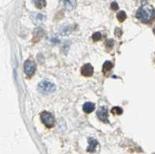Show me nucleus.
<instances>
[{"label": "nucleus", "instance_id": "obj_1", "mask_svg": "<svg viewBox=\"0 0 155 154\" xmlns=\"http://www.w3.org/2000/svg\"><path fill=\"white\" fill-rule=\"evenodd\" d=\"M154 17L155 10L152 6L149 5H143L137 12V18L142 23H150Z\"/></svg>", "mask_w": 155, "mask_h": 154}, {"label": "nucleus", "instance_id": "obj_2", "mask_svg": "<svg viewBox=\"0 0 155 154\" xmlns=\"http://www.w3.org/2000/svg\"><path fill=\"white\" fill-rule=\"evenodd\" d=\"M55 90H56L55 84L48 80H43L39 84V91L44 95L51 94V93L54 92Z\"/></svg>", "mask_w": 155, "mask_h": 154}, {"label": "nucleus", "instance_id": "obj_3", "mask_svg": "<svg viewBox=\"0 0 155 154\" xmlns=\"http://www.w3.org/2000/svg\"><path fill=\"white\" fill-rule=\"evenodd\" d=\"M41 118L44 124L48 127V128H51L53 127L54 124V119L53 116L51 115L50 112H44L41 113Z\"/></svg>", "mask_w": 155, "mask_h": 154}, {"label": "nucleus", "instance_id": "obj_4", "mask_svg": "<svg viewBox=\"0 0 155 154\" xmlns=\"http://www.w3.org/2000/svg\"><path fill=\"white\" fill-rule=\"evenodd\" d=\"M97 116H98V118L100 119L101 121L107 123H109V120H108V110L106 107H100L98 109V111H97Z\"/></svg>", "mask_w": 155, "mask_h": 154}, {"label": "nucleus", "instance_id": "obj_5", "mask_svg": "<svg viewBox=\"0 0 155 154\" xmlns=\"http://www.w3.org/2000/svg\"><path fill=\"white\" fill-rule=\"evenodd\" d=\"M36 65L34 61H27L24 64V71L26 74L28 76H31L35 72Z\"/></svg>", "mask_w": 155, "mask_h": 154}, {"label": "nucleus", "instance_id": "obj_6", "mask_svg": "<svg viewBox=\"0 0 155 154\" xmlns=\"http://www.w3.org/2000/svg\"><path fill=\"white\" fill-rule=\"evenodd\" d=\"M81 73L83 76L90 77L93 74V67L90 64H86L81 67Z\"/></svg>", "mask_w": 155, "mask_h": 154}, {"label": "nucleus", "instance_id": "obj_7", "mask_svg": "<svg viewBox=\"0 0 155 154\" xmlns=\"http://www.w3.org/2000/svg\"><path fill=\"white\" fill-rule=\"evenodd\" d=\"M61 1L63 3L65 9L69 11H71L75 9L76 5H77L76 0H61Z\"/></svg>", "mask_w": 155, "mask_h": 154}, {"label": "nucleus", "instance_id": "obj_8", "mask_svg": "<svg viewBox=\"0 0 155 154\" xmlns=\"http://www.w3.org/2000/svg\"><path fill=\"white\" fill-rule=\"evenodd\" d=\"M88 143H89V146H88V149H87V151L89 152H95V149H96V147L99 145L98 142L94 139L89 138L88 139Z\"/></svg>", "mask_w": 155, "mask_h": 154}, {"label": "nucleus", "instance_id": "obj_9", "mask_svg": "<svg viewBox=\"0 0 155 154\" xmlns=\"http://www.w3.org/2000/svg\"><path fill=\"white\" fill-rule=\"evenodd\" d=\"M95 109V105L92 102H86L83 105V111L86 113H91Z\"/></svg>", "mask_w": 155, "mask_h": 154}, {"label": "nucleus", "instance_id": "obj_10", "mask_svg": "<svg viewBox=\"0 0 155 154\" xmlns=\"http://www.w3.org/2000/svg\"><path fill=\"white\" fill-rule=\"evenodd\" d=\"M34 5L38 9H42L46 5V1L45 0H34Z\"/></svg>", "mask_w": 155, "mask_h": 154}, {"label": "nucleus", "instance_id": "obj_11", "mask_svg": "<svg viewBox=\"0 0 155 154\" xmlns=\"http://www.w3.org/2000/svg\"><path fill=\"white\" fill-rule=\"evenodd\" d=\"M44 19H45V16L42 14H37L35 17H33V20H34L35 23H42Z\"/></svg>", "mask_w": 155, "mask_h": 154}, {"label": "nucleus", "instance_id": "obj_12", "mask_svg": "<svg viewBox=\"0 0 155 154\" xmlns=\"http://www.w3.org/2000/svg\"><path fill=\"white\" fill-rule=\"evenodd\" d=\"M117 19H119L120 22H124L126 19H127V14L124 11H120V12L117 13V16H116Z\"/></svg>", "mask_w": 155, "mask_h": 154}, {"label": "nucleus", "instance_id": "obj_13", "mask_svg": "<svg viewBox=\"0 0 155 154\" xmlns=\"http://www.w3.org/2000/svg\"><path fill=\"white\" fill-rule=\"evenodd\" d=\"M112 67H113V64L111 61H106L103 64V70H111Z\"/></svg>", "mask_w": 155, "mask_h": 154}, {"label": "nucleus", "instance_id": "obj_14", "mask_svg": "<svg viewBox=\"0 0 155 154\" xmlns=\"http://www.w3.org/2000/svg\"><path fill=\"white\" fill-rule=\"evenodd\" d=\"M92 37L95 41H99V40L101 39V37H102V34H101L99 32H95V33H94L93 34H92Z\"/></svg>", "mask_w": 155, "mask_h": 154}, {"label": "nucleus", "instance_id": "obj_15", "mask_svg": "<svg viewBox=\"0 0 155 154\" xmlns=\"http://www.w3.org/2000/svg\"><path fill=\"white\" fill-rule=\"evenodd\" d=\"M112 112H113V114L121 115V114L123 113V110H122V109L120 108V107H114V108H113V109H112Z\"/></svg>", "mask_w": 155, "mask_h": 154}, {"label": "nucleus", "instance_id": "obj_16", "mask_svg": "<svg viewBox=\"0 0 155 154\" xmlns=\"http://www.w3.org/2000/svg\"><path fill=\"white\" fill-rule=\"evenodd\" d=\"M111 9L114 11L117 10V9H119V5H118V4H117V2H113V3L111 4Z\"/></svg>", "mask_w": 155, "mask_h": 154}, {"label": "nucleus", "instance_id": "obj_17", "mask_svg": "<svg viewBox=\"0 0 155 154\" xmlns=\"http://www.w3.org/2000/svg\"><path fill=\"white\" fill-rule=\"evenodd\" d=\"M154 33H155V28H154Z\"/></svg>", "mask_w": 155, "mask_h": 154}]
</instances>
